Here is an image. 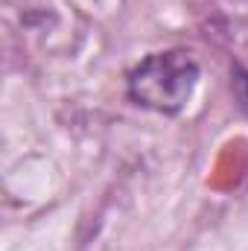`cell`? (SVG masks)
<instances>
[{"instance_id":"cell-2","label":"cell","mask_w":248,"mask_h":251,"mask_svg":"<svg viewBox=\"0 0 248 251\" xmlns=\"http://www.w3.org/2000/svg\"><path fill=\"white\" fill-rule=\"evenodd\" d=\"M234 94H237L240 105L248 111V73L243 67H234Z\"/></svg>"},{"instance_id":"cell-1","label":"cell","mask_w":248,"mask_h":251,"mask_svg":"<svg viewBox=\"0 0 248 251\" xmlns=\"http://www.w3.org/2000/svg\"><path fill=\"white\" fill-rule=\"evenodd\" d=\"M198 76V62L187 50H161L149 53L128 70L125 94L137 108L175 117L190 105Z\"/></svg>"}]
</instances>
